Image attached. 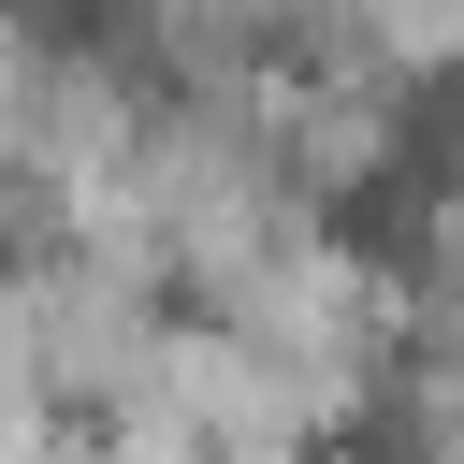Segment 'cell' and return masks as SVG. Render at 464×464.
<instances>
[{
	"mask_svg": "<svg viewBox=\"0 0 464 464\" xmlns=\"http://www.w3.org/2000/svg\"><path fill=\"white\" fill-rule=\"evenodd\" d=\"M420 218H435V203H420L392 160H377L362 188H334V246H348V261H406V246H420Z\"/></svg>",
	"mask_w": 464,
	"mask_h": 464,
	"instance_id": "1",
	"label": "cell"
},
{
	"mask_svg": "<svg viewBox=\"0 0 464 464\" xmlns=\"http://www.w3.org/2000/svg\"><path fill=\"white\" fill-rule=\"evenodd\" d=\"M44 58H102V44H130V0H0Z\"/></svg>",
	"mask_w": 464,
	"mask_h": 464,
	"instance_id": "2",
	"label": "cell"
}]
</instances>
